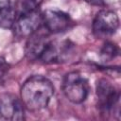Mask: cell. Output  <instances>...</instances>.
I'll return each mask as SVG.
<instances>
[{
  "label": "cell",
  "instance_id": "cell-7",
  "mask_svg": "<svg viewBox=\"0 0 121 121\" xmlns=\"http://www.w3.org/2000/svg\"><path fill=\"white\" fill-rule=\"evenodd\" d=\"M43 25L50 33H60L72 27L73 20L64 11L46 9L43 13Z\"/></svg>",
  "mask_w": 121,
  "mask_h": 121
},
{
  "label": "cell",
  "instance_id": "cell-5",
  "mask_svg": "<svg viewBox=\"0 0 121 121\" xmlns=\"http://www.w3.org/2000/svg\"><path fill=\"white\" fill-rule=\"evenodd\" d=\"M119 18L115 12L109 9H102L97 12L93 21V33L97 38H106L117 30Z\"/></svg>",
  "mask_w": 121,
  "mask_h": 121
},
{
  "label": "cell",
  "instance_id": "cell-3",
  "mask_svg": "<svg viewBox=\"0 0 121 121\" xmlns=\"http://www.w3.org/2000/svg\"><path fill=\"white\" fill-rule=\"evenodd\" d=\"M61 87L66 98L75 104L85 101L90 90L88 79L81 73L76 71L64 76Z\"/></svg>",
  "mask_w": 121,
  "mask_h": 121
},
{
  "label": "cell",
  "instance_id": "cell-6",
  "mask_svg": "<svg viewBox=\"0 0 121 121\" xmlns=\"http://www.w3.org/2000/svg\"><path fill=\"white\" fill-rule=\"evenodd\" d=\"M0 118L10 121L24 120L25 109L22 100L11 93H1Z\"/></svg>",
  "mask_w": 121,
  "mask_h": 121
},
{
  "label": "cell",
  "instance_id": "cell-10",
  "mask_svg": "<svg viewBox=\"0 0 121 121\" xmlns=\"http://www.w3.org/2000/svg\"><path fill=\"white\" fill-rule=\"evenodd\" d=\"M8 70H9V64L7 63L4 58L0 57V78H2L7 73Z\"/></svg>",
  "mask_w": 121,
  "mask_h": 121
},
{
  "label": "cell",
  "instance_id": "cell-11",
  "mask_svg": "<svg viewBox=\"0 0 121 121\" xmlns=\"http://www.w3.org/2000/svg\"><path fill=\"white\" fill-rule=\"evenodd\" d=\"M92 5H95V6H101L104 4V1L103 0H84Z\"/></svg>",
  "mask_w": 121,
  "mask_h": 121
},
{
  "label": "cell",
  "instance_id": "cell-4",
  "mask_svg": "<svg viewBox=\"0 0 121 121\" xmlns=\"http://www.w3.org/2000/svg\"><path fill=\"white\" fill-rule=\"evenodd\" d=\"M97 104L102 113H112L119 112V98L118 90L108 80L102 78L96 84Z\"/></svg>",
  "mask_w": 121,
  "mask_h": 121
},
{
  "label": "cell",
  "instance_id": "cell-2",
  "mask_svg": "<svg viewBox=\"0 0 121 121\" xmlns=\"http://www.w3.org/2000/svg\"><path fill=\"white\" fill-rule=\"evenodd\" d=\"M41 3L42 0H22L18 9L15 8L16 17L12 29L17 37H29L41 27L43 25Z\"/></svg>",
  "mask_w": 121,
  "mask_h": 121
},
{
  "label": "cell",
  "instance_id": "cell-1",
  "mask_svg": "<svg viewBox=\"0 0 121 121\" xmlns=\"http://www.w3.org/2000/svg\"><path fill=\"white\" fill-rule=\"evenodd\" d=\"M53 95L52 82L43 76L29 77L21 88V100L24 106L31 112L44 109L49 104Z\"/></svg>",
  "mask_w": 121,
  "mask_h": 121
},
{
  "label": "cell",
  "instance_id": "cell-9",
  "mask_svg": "<svg viewBox=\"0 0 121 121\" xmlns=\"http://www.w3.org/2000/svg\"><path fill=\"white\" fill-rule=\"evenodd\" d=\"M118 54H119L118 47L114 43H110V42L104 43V45L102 46L101 51H100V57L105 61H109V60L114 59L115 57L118 56Z\"/></svg>",
  "mask_w": 121,
  "mask_h": 121
},
{
  "label": "cell",
  "instance_id": "cell-8",
  "mask_svg": "<svg viewBox=\"0 0 121 121\" xmlns=\"http://www.w3.org/2000/svg\"><path fill=\"white\" fill-rule=\"evenodd\" d=\"M16 17L15 8L10 0H0V27L12 28Z\"/></svg>",
  "mask_w": 121,
  "mask_h": 121
}]
</instances>
